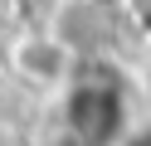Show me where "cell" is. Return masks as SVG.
I'll list each match as a JSON object with an SVG mask.
<instances>
[{
    "instance_id": "6da1fadb",
    "label": "cell",
    "mask_w": 151,
    "mask_h": 146,
    "mask_svg": "<svg viewBox=\"0 0 151 146\" xmlns=\"http://www.w3.org/2000/svg\"><path fill=\"white\" fill-rule=\"evenodd\" d=\"M63 136H68V146H122L127 141V93L107 68L73 73L63 83Z\"/></svg>"
},
{
    "instance_id": "7a4b0ae2",
    "label": "cell",
    "mask_w": 151,
    "mask_h": 146,
    "mask_svg": "<svg viewBox=\"0 0 151 146\" xmlns=\"http://www.w3.org/2000/svg\"><path fill=\"white\" fill-rule=\"evenodd\" d=\"M15 63H20L24 78H34V83H44V88H63L73 78V54H68V44L54 39V34L24 39L20 54H15Z\"/></svg>"
}]
</instances>
